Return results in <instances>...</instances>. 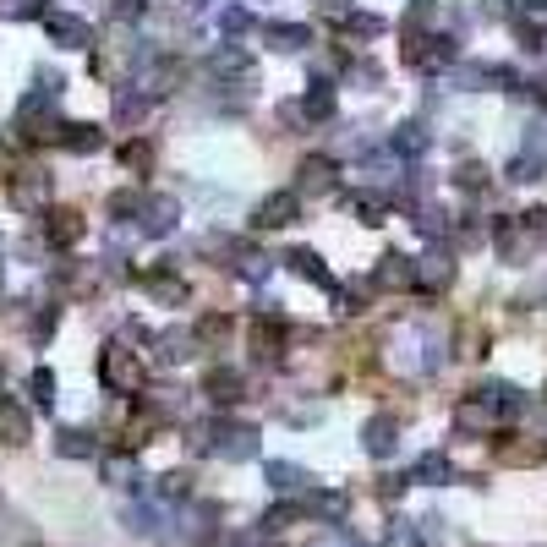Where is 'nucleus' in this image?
Listing matches in <instances>:
<instances>
[{
	"label": "nucleus",
	"mask_w": 547,
	"mask_h": 547,
	"mask_svg": "<svg viewBox=\"0 0 547 547\" xmlns=\"http://www.w3.org/2000/svg\"><path fill=\"white\" fill-rule=\"evenodd\" d=\"M296 214H301V192H274L258 208V230H285V225H296Z\"/></svg>",
	"instance_id": "10"
},
{
	"label": "nucleus",
	"mask_w": 547,
	"mask_h": 547,
	"mask_svg": "<svg viewBox=\"0 0 547 547\" xmlns=\"http://www.w3.org/2000/svg\"><path fill=\"white\" fill-rule=\"evenodd\" d=\"M208 400H214V405H236L241 400V372H230V367L208 372Z\"/></svg>",
	"instance_id": "25"
},
{
	"label": "nucleus",
	"mask_w": 547,
	"mask_h": 547,
	"mask_svg": "<svg viewBox=\"0 0 547 547\" xmlns=\"http://www.w3.org/2000/svg\"><path fill=\"white\" fill-rule=\"evenodd\" d=\"M285 269L296 274V279H307V285H318V290H334V285H340V279H334V269H329V263H323L312 247H290V252H285Z\"/></svg>",
	"instance_id": "9"
},
{
	"label": "nucleus",
	"mask_w": 547,
	"mask_h": 547,
	"mask_svg": "<svg viewBox=\"0 0 547 547\" xmlns=\"http://www.w3.org/2000/svg\"><path fill=\"white\" fill-rule=\"evenodd\" d=\"M312 547H351V542H312Z\"/></svg>",
	"instance_id": "52"
},
{
	"label": "nucleus",
	"mask_w": 547,
	"mask_h": 547,
	"mask_svg": "<svg viewBox=\"0 0 547 547\" xmlns=\"http://www.w3.org/2000/svg\"><path fill=\"white\" fill-rule=\"evenodd\" d=\"M411 482L449 487V482H455V465H449V455H422V460H416V471H411Z\"/></svg>",
	"instance_id": "22"
},
{
	"label": "nucleus",
	"mask_w": 547,
	"mask_h": 547,
	"mask_svg": "<svg viewBox=\"0 0 547 547\" xmlns=\"http://www.w3.org/2000/svg\"><path fill=\"white\" fill-rule=\"evenodd\" d=\"M208 444H214L219 460L241 465V460L258 455V427H247V422H214V427H208Z\"/></svg>",
	"instance_id": "3"
},
{
	"label": "nucleus",
	"mask_w": 547,
	"mask_h": 547,
	"mask_svg": "<svg viewBox=\"0 0 547 547\" xmlns=\"http://www.w3.org/2000/svg\"><path fill=\"white\" fill-rule=\"evenodd\" d=\"M455 279V263L449 258H416V285L422 290H444Z\"/></svg>",
	"instance_id": "27"
},
{
	"label": "nucleus",
	"mask_w": 547,
	"mask_h": 547,
	"mask_svg": "<svg viewBox=\"0 0 547 547\" xmlns=\"http://www.w3.org/2000/svg\"><path fill=\"white\" fill-rule=\"evenodd\" d=\"M121 520H126V531H137V537H159V531H165V515H159V504H126Z\"/></svg>",
	"instance_id": "20"
},
{
	"label": "nucleus",
	"mask_w": 547,
	"mask_h": 547,
	"mask_svg": "<svg viewBox=\"0 0 547 547\" xmlns=\"http://www.w3.org/2000/svg\"><path fill=\"white\" fill-rule=\"evenodd\" d=\"M143 110H148V99H143V93H121V99H115V121H126V126H132V121H143Z\"/></svg>",
	"instance_id": "41"
},
{
	"label": "nucleus",
	"mask_w": 547,
	"mask_h": 547,
	"mask_svg": "<svg viewBox=\"0 0 547 547\" xmlns=\"http://www.w3.org/2000/svg\"><path fill=\"white\" fill-rule=\"evenodd\" d=\"M482 241H487V225H476V219L460 225V247H482Z\"/></svg>",
	"instance_id": "47"
},
{
	"label": "nucleus",
	"mask_w": 547,
	"mask_h": 547,
	"mask_svg": "<svg viewBox=\"0 0 547 547\" xmlns=\"http://www.w3.org/2000/svg\"><path fill=\"white\" fill-rule=\"evenodd\" d=\"M279 340H285V323L263 312V318H258V329H252V345H258V356H263V362H269V356H279Z\"/></svg>",
	"instance_id": "30"
},
{
	"label": "nucleus",
	"mask_w": 547,
	"mask_h": 547,
	"mask_svg": "<svg viewBox=\"0 0 547 547\" xmlns=\"http://www.w3.org/2000/svg\"><path fill=\"white\" fill-rule=\"evenodd\" d=\"M476 394H482V400L493 405L498 416H520V411H526V394H520L515 383H509V378H493V383H482V389H476Z\"/></svg>",
	"instance_id": "16"
},
{
	"label": "nucleus",
	"mask_w": 547,
	"mask_h": 547,
	"mask_svg": "<svg viewBox=\"0 0 547 547\" xmlns=\"http://www.w3.org/2000/svg\"><path fill=\"white\" fill-rule=\"evenodd\" d=\"M104 476H110V482H115V487H126V482H137V471H132V460H126V455H110V460H104Z\"/></svg>",
	"instance_id": "44"
},
{
	"label": "nucleus",
	"mask_w": 547,
	"mask_h": 547,
	"mask_svg": "<svg viewBox=\"0 0 547 547\" xmlns=\"http://www.w3.org/2000/svg\"><path fill=\"white\" fill-rule=\"evenodd\" d=\"M455 433H465V438H493V422H498V411L482 400V394H465V400L455 405Z\"/></svg>",
	"instance_id": "5"
},
{
	"label": "nucleus",
	"mask_w": 547,
	"mask_h": 547,
	"mask_svg": "<svg viewBox=\"0 0 547 547\" xmlns=\"http://www.w3.org/2000/svg\"><path fill=\"white\" fill-rule=\"evenodd\" d=\"M383 33V17L372 11H345V39H378Z\"/></svg>",
	"instance_id": "36"
},
{
	"label": "nucleus",
	"mask_w": 547,
	"mask_h": 547,
	"mask_svg": "<svg viewBox=\"0 0 547 547\" xmlns=\"http://www.w3.org/2000/svg\"><path fill=\"white\" fill-rule=\"evenodd\" d=\"M334 83L329 77H312V88L301 93V115H307V121H334Z\"/></svg>",
	"instance_id": "15"
},
{
	"label": "nucleus",
	"mask_w": 547,
	"mask_h": 547,
	"mask_svg": "<svg viewBox=\"0 0 547 547\" xmlns=\"http://www.w3.org/2000/svg\"><path fill=\"white\" fill-rule=\"evenodd\" d=\"M487 72H493V66H449L444 83L460 88V93H476V88H487Z\"/></svg>",
	"instance_id": "32"
},
{
	"label": "nucleus",
	"mask_w": 547,
	"mask_h": 547,
	"mask_svg": "<svg viewBox=\"0 0 547 547\" xmlns=\"http://www.w3.org/2000/svg\"><path fill=\"white\" fill-rule=\"evenodd\" d=\"M154 345H159V351H154L159 362H165V367H176V362H186V356L197 351V334H186V329H165Z\"/></svg>",
	"instance_id": "19"
},
{
	"label": "nucleus",
	"mask_w": 547,
	"mask_h": 547,
	"mask_svg": "<svg viewBox=\"0 0 547 547\" xmlns=\"http://www.w3.org/2000/svg\"><path fill=\"white\" fill-rule=\"evenodd\" d=\"M307 482H312V476L301 471V465H290V460H269V487H274L279 498H301V493H307Z\"/></svg>",
	"instance_id": "17"
},
{
	"label": "nucleus",
	"mask_w": 547,
	"mask_h": 547,
	"mask_svg": "<svg viewBox=\"0 0 547 547\" xmlns=\"http://www.w3.org/2000/svg\"><path fill=\"white\" fill-rule=\"evenodd\" d=\"M176 219H181V203L176 197H143V208H137V230H143V236H170V230H176Z\"/></svg>",
	"instance_id": "7"
},
{
	"label": "nucleus",
	"mask_w": 547,
	"mask_h": 547,
	"mask_svg": "<svg viewBox=\"0 0 547 547\" xmlns=\"http://www.w3.org/2000/svg\"><path fill=\"white\" fill-rule=\"evenodd\" d=\"M405 61L416 66V72H438L444 77L449 66H460V39L455 33H411V39H405Z\"/></svg>",
	"instance_id": "1"
},
{
	"label": "nucleus",
	"mask_w": 547,
	"mask_h": 547,
	"mask_svg": "<svg viewBox=\"0 0 547 547\" xmlns=\"http://www.w3.org/2000/svg\"><path fill=\"white\" fill-rule=\"evenodd\" d=\"M159 498H192V476H186V471L159 476Z\"/></svg>",
	"instance_id": "42"
},
{
	"label": "nucleus",
	"mask_w": 547,
	"mask_h": 547,
	"mask_svg": "<svg viewBox=\"0 0 547 547\" xmlns=\"http://www.w3.org/2000/svg\"><path fill=\"white\" fill-rule=\"evenodd\" d=\"M208 72H214V77H241V83H252V55L236 50V44H230V50H214Z\"/></svg>",
	"instance_id": "21"
},
{
	"label": "nucleus",
	"mask_w": 547,
	"mask_h": 547,
	"mask_svg": "<svg viewBox=\"0 0 547 547\" xmlns=\"http://www.w3.org/2000/svg\"><path fill=\"white\" fill-rule=\"evenodd\" d=\"M526 93H531V99H537V104H542V110H547V77H537V83H531Z\"/></svg>",
	"instance_id": "49"
},
{
	"label": "nucleus",
	"mask_w": 547,
	"mask_h": 547,
	"mask_svg": "<svg viewBox=\"0 0 547 547\" xmlns=\"http://www.w3.org/2000/svg\"><path fill=\"white\" fill-rule=\"evenodd\" d=\"M520 44H526L531 55H547V28H537V22H515Z\"/></svg>",
	"instance_id": "43"
},
{
	"label": "nucleus",
	"mask_w": 547,
	"mask_h": 547,
	"mask_svg": "<svg viewBox=\"0 0 547 547\" xmlns=\"http://www.w3.org/2000/svg\"><path fill=\"white\" fill-rule=\"evenodd\" d=\"M323 11H334V17H345V11H351V0H318Z\"/></svg>",
	"instance_id": "50"
},
{
	"label": "nucleus",
	"mask_w": 547,
	"mask_h": 547,
	"mask_svg": "<svg viewBox=\"0 0 547 547\" xmlns=\"http://www.w3.org/2000/svg\"><path fill=\"white\" fill-rule=\"evenodd\" d=\"M11 197H17L22 208H39L44 197H50V176H39V170H22V176L11 181Z\"/></svg>",
	"instance_id": "23"
},
{
	"label": "nucleus",
	"mask_w": 547,
	"mask_h": 547,
	"mask_svg": "<svg viewBox=\"0 0 547 547\" xmlns=\"http://www.w3.org/2000/svg\"><path fill=\"white\" fill-rule=\"evenodd\" d=\"M44 33H50L61 50H88L93 44V28L83 17H72V11H44Z\"/></svg>",
	"instance_id": "8"
},
{
	"label": "nucleus",
	"mask_w": 547,
	"mask_h": 547,
	"mask_svg": "<svg viewBox=\"0 0 547 547\" xmlns=\"http://www.w3.org/2000/svg\"><path fill=\"white\" fill-rule=\"evenodd\" d=\"M44 236H50L55 247H72V241L83 236V219H77V214H50V225H44Z\"/></svg>",
	"instance_id": "34"
},
{
	"label": "nucleus",
	"mask_w": 547,
	"mask_h": 547,
	"mask_svg": "<svg viewBox=\"0 0 547 547\" xmlns=\"http://www.w3.org/2000/svg\"><path fill=\"white\" fill-rule=\"evenodd\" d=\"M99 383L110 394H137L143 389V362H137V351H126V345H104L99 351Z\"/></svg>",
	"instance_id": "2"
},
{
	"label": "nucleus",
	"mask_w": 547,
	"mask_h": 547,
	"mask_svg": "<svg viewBox=\"0 0 547 547\" xmlns=\"http://www.w3.org/2000/svg\"><path fill=\"white\" fill-rule=\"evenodd\" d=\"M411 214H416V230H422V236H427V241H438V236H449V225H444V214H438V208H433V203H416V208H411Z\"/></svg>",
	"instance_id": "37"
},
{
	"label": "nucleus",
	"mask_w": 547,
	"mask_h": 547,
	"mask_svg": "<svg viewBox=\"0 0 547 547\" xmlns=\"http://www.w3.org/2000/svg\"><path fill=\"white\" fill-rule=\"evenodd\" d=\"M307 509H312V515H323V526H340V520H345V493H318V487H312Z\"/></svg>",
	"instance_id": "31"
},
{
	"label": "nucleus",
	"mask_w": 547,
	"mask_h": 547,
	"mask_svg": "<svg viewBox=\"0 0 547 547\" xmlns=\"http://www.w3.org/2000/svg\"><path fill=\"white\" fill-rule=\"evenodd\" d=\"M362 449L372 460H389L394 449H400V416H389V411L367 416V422H362Z\"/></svg>",
	"instance_id": "6"
},
{
	"label": "nucleus",
	"mask_w": 547,
	"mask_h": 547,
	"mask_svg": "<svg viewBox=\"0 0 547 547\" xmlns=\"http://www.w3.org/2000/svg\"><path fill=\"white\" fill-rule=\"evenodd\" d=\"M542 170H547V159H542V154H515V159H509V181H515V186L542 181Z\"/></svg>",
	"instance_id": "35"
},
{
	"label": "nucleus",
	"mask_w": 547,
	"mask_h": 547,
	"mask_svg": "<svg viewBox=\"0 0 547 547\" xmlns=\"http://www.w3.org/2000/svg\"><path fill=\"white\" fill-rule=\"evenodd\" d=\"M61 143L72 148V154H99L104 132H99V126H88V121H72V126H61Z\"/></svg>",
	"instance_id": "24"
},
{
	"label": "nucleus",
	"mask_w": 547,
	"mask_h": 547,
	"mask_svg": "<svg viewBox=\"0 0 547 547\" xmlns=\"http://www.w3.org/2000/svg\"><path fill=\"white\" fill-rule=\"evenodd\" d=\"M372 285H383V290L416 285V258H405V252H383L378 269H372Z\"/></svg>",
	"instance_id": "11"
},
{
	"label": "nucleus",
	"mask_w": 547,
	"mask_h": 547,
	"mask_svg": "<svg viewBox=\"0 0 547 547\" xmlns=\"http://www.w3.org/2000/svg\"><path fill=\"white\" fill-rule=\"evenodd\" d=\"M197 340H203V345H219V340H225V334H230V318H225V312H214V318H203V323H197Z\"/></svg>",
	"instance_id": "40"
},
{
	"label": "nucleus",
	"mask_w": 547,
	"mask_h": 547,
	"mask_svg": "<svg viewBox=\"0 0 547 547\" xmlns=\"http://www.w3.org/2000/svg\"><path fill=\"white\" fill-rule=\"evenodd\" d=\"M143 290L154 301H165V307H181V301H186V279H176V274H148Z\"/></svg>",
	"instance_id": "28"
},
{
	"label": "nucleus",
	"mask_w": 547,
	"mask_h": 547,
	"mask_svg": "<svg viewBox=\"0 0 547 547\" xmlns=\"http://www.w3.org/2000/svg\"><path fill=\"white\" fill-rule=\"evenodd\" d=\"M427 143H433V137H427L422 121H400V126H394V137H389V154L394 159H422Z\"/></svg>",
	"instance_id": "13"
},
{
	"label": "nucleus",
	"mask_w": 547,
	"mask_h": 547,
	"mask_svg": "<svg viewBox=\"0 0 547 547\" xmlns=\"http://www.w3.org/2000/svg\"><path fill=\"white\" fill-rule=\"evenodd\" d=\"M526 11H547V0H526Z\"/></svg>",
	"instance_id": "51"
},
{
	"label": "nucleus",
	"mask_w": 547,
	"mask_h": 547,
	"mask_svg": "<svg viewBox=\"0 0 547 547\" xmlns=\"http://www.w3.org/2000/svg\"><path fill=\"white\" fill-rule=\"evenodd\" d=\"M493 247H498V258H504V263H531V252L542 247V236L515 214V219H498V225H493Z\"/></svg>",
	"instance_id": "4"
},
{
	"label": "nucleus",
	"mask_w": 547,
	"mask_h": 547,
	"mask_svg": "<svg viewBox=\"0 0 547 547\" xmlns=\"http://www.w3.org/2000/svg\"><path fill=\"white\" fill-rule=\"evenodd\" d=\"M55 455L61 460H93L99 444H93V433H83V427H61V433H55Z\"/></svg>",
	"instance_id": "18"
},
{
	"label": "nucleus",
	"mask_w": 547,
	"mask_h": 547,
	"mask_svg": "<svg viewBox=\"0 0 547 547\" xmlns=\"http://www.w3.org/2000/svg\"><path fill=\"white\" fill-rule=\"evenodd\" d=\"M334 176H340V170H334V159H301V170H296V192L301 197H312V192H334Z\"/></svg>",
	"instance_id": "12"
},
{
	"label": "nucleus",
	"mask_w": 547,
	"mask_h": 547,
	"mask_svg": "<svg viewBox=\"0 0 547 547\" xmlns=\"http://www.w3.org/2000/svg\"><path fill=\"white\" fill-rule=\"evenodd\" d=\"M214 520H219V509H214V504H192V509H181V531H192L197 542L214 537Z\"/></svg>",
	"instance_id": "29"
},
{
	"label": "nucleus",
	"mask_w": 547,
	"mask_h": 547,
	"mask_svg": "<svg viewBox=\"0 0 547 547\" xmlns=\"http://www.w3.org/2000/svg\"><path fill=\"white\" fill-rule=\"evenodd\" d=\"M28 411H22V405H11V400H0V438H6V444H28Z\"/></svg>",
	"instance_id": "26"
},
{
	"label": "nucleus",
	"mask_w": 547,
	"mask_h": 547,
	"mask_svg": "<svg viewBox=\"0 0 547 547\" xmlns=\"http://www.w3.org/2000/svg\"><path fill=\"white\" fill-rule=\"evenodd\" d=\"M455 181L465 186V192H482V186H487V170H482V165H465V170H460Z\"/></svg>",
	"instance_id": "46"
},
{
	"label": "nucleus",
	"mask_w": 547,
	"mask_h": 547,
	"mask_svg": "<svg viewBox=\"0 0 547 547\" xmlns=\"http://www.w3.org/2000/svg\"><path fill=\"white\" fill-rule=\"evenodd\" d=\"M6 11H11V17H44L39 0H6Z\"/></svg>",
	"instance_id": "48"
},
{
	"label": "nucleus",
	"mask_w": 547,
	"mask_h": 547,
	"mask_svg": "<svg viewBox=\"0 0 547 547\" xmlns=\"http://www.w3.org/2000/svg\"><path fill=\"white\" fill-rule=\"evenodd\" d=\"M383 214H389V203H383L378 192H362V197H356V219H362V225H383Z\"/></svg>",
	"instance_id": "39"
},
{
	"label": "nucleus",
	"mask_w": 547,
	"mask_h": 547,
	"mask_svg": "<svg viewBox=\"0 0 547 547\" xmlns=\"http://www.w3.org/2000/svg\"><path fill=\"white\" fill-rule=\"evenodd\" d=\"M482 17H493V22H515V0H482Z\"/></svg>",
	"instance_id": "45"
},
{
	"label": "nucleus",
	"mask_w": 547,
	"mask_h": 547,
	"mask_svg": "<svg viewBox=\"0 0 547 547\" xmlns=\"http://www.w3.org/2000/svg\"><path fill=\"white\" fill-rule=\"evenodd\" d=\"M28 394H33V405H39V411H50V405H55V372L39 367V372L28 378Z\"/></svg>",
	"instance_id": "38"
},
{
	"label": "nucleus",
	"mask_w": 547,
	"mask_h": 547,
	"mask_svg": "<svg viewBox=\"0 0 547 547\" xmlns=\"http://www.w3.org/2000/svg\"><path fill=\"white\" fill-rule=\"evenodd\" d=\"M263 39H269L279 55H296V50H307V44H312V28H307V22H269Z\"/></svg>",
	"instance_id": "14"
},
{
	"label": "nucleus",
	"mask_w": 547,
	"mask_h": 547,
	"mask_svg": "<svg viewBox=\"0 0 547 547\" xmlns=\"http://www.w3.org/2000/svg\"><path fill=\"white\" fill-rule=\"evenodd\" d=\"M252 28H258V22H252L247 6H225V11H219V33H225V39H247Z\"/></svg>",
	"instance_id": "33"
}]
</instances>
